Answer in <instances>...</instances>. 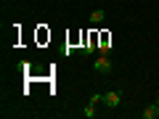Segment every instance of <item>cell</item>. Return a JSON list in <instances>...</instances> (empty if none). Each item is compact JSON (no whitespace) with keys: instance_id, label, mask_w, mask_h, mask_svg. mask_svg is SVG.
<instances>
[{"instance_id":"cell-1","label":"cell","mask_w":159,"mask_h":119,"mask_svg":"<svg viewBox=\"0 0 159 119\" xmlns=\"http://www.w3.org/2000/svg\"><path fill=\"white\" fill-rule=\"evenodd\" d=\"M93 69H96V72H101V74H106V72H111V58L109 56H98L96 61H93Z\"/></svg>"},{"instance_id":"cell-2","label":"cell","mask_w":159,"mask_h":119,"mask_svg":"<svg viewBox=\"0 0 159 119\" xmlns=\"http://www.w3.org/2000/svg\"><path fill=\"white\" fill-rule=\"evenodd\" d=\"M103 103H106V106L114 111V108H117L119 103H122V93H119V90H109L106 95H103Z\"/></svg>"},{"instance_id":"cell-3","label":"cell","mask_w":159,"mask_h":119,"mask_svg":"<svg viewBox=\"0 0 159 119\" xmlns=\"http://www.w3.org/2000/svg\"><path fill=\"white\" fill-rule=\"evenodd\" d=\"M143 119H159V106L157 103H148V106L143 108Z\"/></svg>"},{"instance_id":"cell-4","label":"cell","mask_w":159,"mask_h":119,"mask_svg":"<svg viewBox=\"0 0 159 119\" xmlns=\"http://www.w3.org/2000/svg\"><path fill=\"white\" fill-rule=\"evenodd\" d=\"M103 19H106V11H103V8H96V11H90V24H101Z\"/></svg>"},{"instance_id":"cell-5","label":"cell","mask_w":159,"mask_h":119,"mask_svg":"<svg viewBox=\"0 0 159 119\" xmlns=\"http://www.w3.org/2000/svg\"><path fill=\"white\" fill-rule=\"evenodd\" d=\"M82 117H85V119H93V117H96V106H93V103H88L85 111H82Z\"/></svg>"},{"instance_id":"cell-6","label":"cell","mask_w":159,"mask_h":119,"mask_svg":"<svg viewBox=\"0 0 159 119\" xmlns=\"http://www.w3.org/2000/svg\"><path fill=\"white\" fill-rule=\"evenodd\" d=\"M74 53H77V48H74V45H66V48H64V56H74Z\"/></svg>"},{"instance_id":"cell-7","label":"cell","mask_w":159,"mask_h":119,"mask_svg":"<svg viewBox=\"0 0 159 119\" xmlns=\"http://www.w3.org/2000/svg\"><path fill=\"white\" fill-rule=\"evenodd\" d=\"M103 101V95H101V93H96V95H90V103H93V106H96V103H101Z\"/></svg>"},{"instance_id":"cell-8","label":"cell","mask_w":159,"mask_h":119,"mask_svg":"<svg viewBox=\"0 0 159 119\" xmlns=\"http://www.w3.org/2000/svg\"><path fill=\"white\" fill-rule=\"evenodd\" d=\"M154 103H157V106H159V95H157V101H154Z\"/></svg>"}]
</instances>
